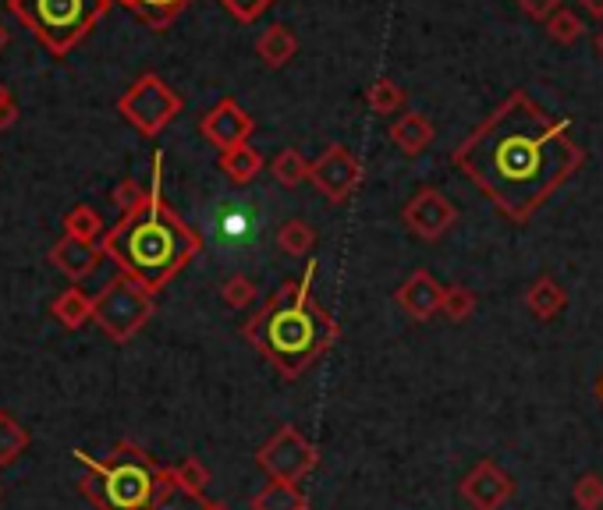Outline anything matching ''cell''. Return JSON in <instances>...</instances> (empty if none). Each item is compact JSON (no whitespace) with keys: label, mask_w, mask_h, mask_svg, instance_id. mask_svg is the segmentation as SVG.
<instances>
[{"label":"cell","mask_w":603,"mask_h":510,"mask_svg":"<svg viewBox=\"0 0 603 510\" xmlns=\"http://www.w3.org/2000/svg\"><path fill=\"white\" fill-rule=\"evenodd\" d=\"M462 163L493 195L497 206L525 220L561 185L568 167H576V149H568L561 131L536 117L508 111L501 121L476 135L462 153Z\"/></svg>","instance_id":"obj_1"},{"label":"cell","mask_w":603,"mask_h":510,"mask_svg":"<svg viewBox=\"0 0 603 510\" xmlns=\"http://www.w3.org/2000/svg\"><path fill=\"white\" fill-rule=\"evenodd\" d=\"M309 280H312V266L306 269L302 280L284 283V288L241 326L246 340L284 380L306 376L309 366L320 362L338 340V323L330 320V312L309 294Z\"/></svg>","instance_id":"obj_2"},{"label":"cell","mask_w":603,"mask_h":510,"mask_svg":"<svg viewBox=\"0 0 603 510\" xmlns=\"http://www.w3.org/2000/svg\"><path fill=\"white\" fill-rule=\"evenodd\" d=\"M103 252L121 266V274L143 280L149 291H157L200 252V237L160 202L157 174L146 202L135 213H125V220L103 237Z\"/></svg>","instance_id":"obj_3"},{"label":"cell","mask_w":603,"mask_h":510,"mask_svg":"<svg viewBox=\"0 0 603 510\" xmlns=\"http://www.w3.org/2000/svg\"><path fill=\"white\" fill-rule=\"evenodd\" d=\"M103 475V492L107 507L103 510H149L157 500L163 468L146 454L139 443L121 440L103 461H96Z\"/></svg>","instance_id":"obj_4"},{"label":"cell","mask_w":603,"mask_h":510,"mask_svg":"<svg viewBox=\"0 0 603 510\" xmlns=\"http://www.w3.org/2000/svg\"><path fill=\"white\" fill-rule=\"evenodd\" d=\"M107 0H8V11L22 19L54 54L75 47L93 25Z\"/></svg>","instance_id":"obj_5"},{"label":"cell","mask_w":603,"mask_h":510,"mask_svg":"<svg viewBox=\"0 0 603 510\" xmlns=\"http://www.w3.org/2000/svg\"><path fill=\"white\" fill-rule=\"evenodd\" d=\"M149 316H153V291L128 274H121L114 283H107L93 305V323L114 344L132 340L149 323Z\"/></svg>","instance_id":"obj_6"},{"label":"cell","mask_w":603,"mask_h":510,"mask_svg":"<svg viewBox=\"0 0 603 510\" xmlns=\"http://www.w3.org/2000/svg\"><path fill=\"white\" fill-rule=\"evenodd\" d=\"M255 464L270 475V483H295L298 486L309 472H316L320 450L302 437L295 426H281L274 437L260 447Z\"/></svg>","instance_id":"obj_7"},{"label":"cell","mask_w":603,"mask_h":510,"mask_svg":"<svg viewBox=\"0 0 603 510\" xmlns=\"http://www.w3.org/2000/svg\"><path fill=\"white\" fill-rule=\"evenodd\" d=\"M174 111H178V100L157 79H143L125 100H121V114L139 125L146 135L160 131L174 117Z\"/></svg>","instance_id":"obj_8"},{"label":"cell","mask_w":603,"mask_h":510,"mask_svg":"<svg viewBox=\"0 0 603 510\" xmlns=\"http://www.w3.org/2000/svg\"><path fill=\"white\" fill-rule=\"evenodd\" d=\"M462 500L473 510H501L515 497V478H511L497 461H479L476 468L462 478Z\"/></svg>","instance_id":"obj_9"},{"label":"cell","mask_w":603,"mask_h":510,"mask_svg":"<svg viewBox=\"0 0 603 510\" xmlns=\"http://www.w3.org/2000/svg\"><path fill=\"white\" fill-rule=\"evenodd\" d=\"M100 255H107L103 248H96V242H82V237L65 234L60 242L50 248V259L60 274H68L71 280H86L93 269L100 266Z\"/></svg>","instance_id":"obj_10"},{"label":"cell","mask_w":603,"mask_h":510,"mask_svg":"<svg viewBox=\"0 0 603 510\" xmlns=\"http://www.w3.org/2000/svg\"><path fill=\"white\" fill-rule=\"evenodd\" d=\"M398 305L409 312L412 320H430L433 312L444 309V291L430 274H416L405 288L398 291Z\"/></svg>","instance_id":"obj_11"},{"label":"cell","mask_w":603,"mask_h":510,"mask_svg":"<svg viewBox=\"0 0 603 510\" xmlns=\"http://www.w3.org/2000/svg\"><path fill=\"white\" fill-rule=\"evenodd\" d=\"M451 220H455V209H451L436 192H422L409 206V223L422 237H441L451 228Z\"/></svg>","instance_id":"obj_12"},{"label":"cell","mask_w":603,"mask_h":510,"mask_svg":"<svg viewBox=\"0 0 603 510\" xmlns=\"http://www.w3.org/2000/svg\"><path fill=\"white\" fill-rule=\"evenodd\" d=\"M93 305H96V298H89L82 288H68V291H60L54 298L50 312L65 329H79V326H86L89 320H93Z\"/></svg>","instance_id":"obj_13"},{"label":"cell","mask_w":603,"mask_h":510,"mask_svg":"<svg viewBox=\"0 0 603 510\" xmlns=\"http://www.w3.org/2000/svg\"><path fill=\"white\" fill-rule=\"evenodd\" d=\"M203 131H206V139H214L217 146H224V149H238V142H241V135L249 131V121L241 117L235 107H220V111H214L203 121Z\"/></svg>","instance_id":"obj_14"},{"label":"cell","mask_w":603,"mask_h":510,"mask_svg":"<svg viewBox=\"0 0 603 510\" xmlns=\"http://www.w3.org/2000/svg\"><path fill=\"white\" fill-rule=\"evenodd\" d=\"M352 182H355L352 160L344 157V153H338V149L320 163V171H316V185H320L330 195V199H341V195L352 188Z\"/></svg>","instance_id":"obj_15"},{"label":"cell","mask_w":603,"mask_h":510,"mask_svg":"<svg viewBox=\"0 0 603 510\" xmlns=\"http://www.w3.org/2000/svg\"><path fill=\"white\" fill-rule=\"evenodd\" d=\"M209 500L206 497H195L185 486H178V478L171 468H163V478H160V489H157V500L149 510H206Z\"/></svg>","instance_id":"obj_16"},{"label":"cell","mask_w":603,"mask_h":510,"mask_svg":"<svg viewBox=\"0 0 603 510\" xmlns=\"http://www.w3.org/2000/svg\"><path fill=\"white\" fill-rule=\"evenodd\" d=\"M252 510H309V503L295 483H266L252 497Z\"/></svg>","instance_id":"obj_17"},{"label":"cell","mask_w":603,"mask_h":510,"mask_svg":"<svg viewBox=\"0 0 603 510\" xmlns=\"http://www.w3.org/2000/svg\"><path fill=\"white\" fill-rule=\"evenodd\" d=\"M29 429L11 412H0V468H11L14 461L25 454Z\"/></svg>","instance_id":"obj_18"},{"label":"cell","mask_w":603,"mask_h":510,"mask_svg":"<svg viewBox=\"0 0 603 510\" xmlns=\"http://www.w3.org/2000/svg\"><path fill=\"white\" fill-rule=\"evenodd\" d=\"M561 305H565V294L557 291L554 280H539L536 288L530 291V309H533V316H539V320H554L557 312H561Z\"/></svg>","instance_id":"obj_19"},{"label":"cell","mask_w":603,"mask_h":510,"mask_svg":"<svg viewBox=\"0 0 603 510\" xmlns=\"http://www.w3.org/2000/svg\"><path fill=\"white\" fill-rule=\"evenodd\" d=\"M65 228H68L71 237H82V242H96V237L103 234V220L89 206H75L71 213L65 217Z\"/></svg>","instance_id":"obj_20"},{"label":"cell","mask_w":603,"mask_h":510,"mask_svg":"<svg viewBox=\"0 0 603 510\" xmlns=\"http://www.w3.org/2000/svg\"><path fill=\"white\" fill-rule=\"evenodd\" d=\"M174 478H178V486H185L189 492H195V497H206V486H209V468L203 461H195V457H185L181 464H174Z\"/></svg>","instance_id":"obj_21"},{"label":"cell","mask_w":603,"mask_h":510,"mask_svg":"<svg viewBox=\"0 0 603 510\" xmlns=\"http://www.w3.org/2000/svg\"><path fill=\"white\" fill-rule=\"evenodd\" d=\"M224 171H228V177L235 185H246V182H252V174L260 171V157L238 146V149H231L228 157H224Z\"/></svg>","instance_id":"obj_22"},{"label":"cell","mask_w":603,"mask_h":510,"mask_svg":"<svg viewBox=\"0 0 603 510\" xmlns=\"http://www.w3.org/2000/svg\"><path fill=\"white\" fill-rule=\"evenodd\" d=\"M571 500H576V507L582 510H600L603 507V478L600 475H582L576 489H571Z\"/></svg>","instance_id":"obj_23"},{"label":"cell","mask_w":603,"mask_h":510,"mask_svg":"<svg viewBox=\"0 0 603 510\" xmlns=\"http://www.w3.org/2000/svg\"><path fill=\"white\" fill-rule=\"evenodd\" d=\"M277 242H281L284 252L298 255V252H306V248L312 245V231H309L302 220H292V223H284V228H281V237H277Z\"/></svg>","instance_id":"obj_24"},{"label":"cell","mask_w":603,"mask_h":510,"mask_svg":"<svg viewBox=\"0 0 603 510\" xmlns=\"http://www.w3.org/2000/svg\"><path fill=\"white\" fill-rule=\"evenodd\" d=\"M473 305H476V298L469 291H447L444 294V309L447 312V320L451 323H462V320H469L473 316Z\"/></svg>","instance_id":"obj_25"},{"label":"cell","mask_w":603,"mask_h":510,"mask_svg":"<svg viewBox=\"0 0 603 510\" xmlns=\"http://www.w3.org/2000/svg\"><path fill=\"white\" fill-rule=\"evenodd\" d=\"M252 298H255V288H252L249 277H231L228 283H224V302H228L231 309H246Z\"/></svg>","instance_id":"obj_26"},{"label":"cell","mask_w":603,"mask_h":510,"mask_svg":"<svg viewBox=\"0 0 603 510\" xmlns=\"http://www.w3.org/2000/svg\"><path fill=\"white\" fill-rule=\"evenodd\" d=\"M146 195L149 192H143L135 182H121L117 188H114V202L121 206V213H135L143 202H146Z\"/></svg>","instance_id":"obj_27"},{"label":"cell","mask_w":603,"mask_h":510,"mask_svg":"<svg viewBox=\"0 0 603 510\" xmlns=\"http://www.w3.org/2000/svg\"><path fill=\"white\" fill-rule=\"evenodd\" d=\"M302 174H306V167H302V160H298L295 153H288V157L277 160V177H281L284 185H298Z\"/></svg>","instance_id":"obj_28"},{"label":"cell","mask_w":603,"mask_h":510,"mask_svg":"<svg viewBox=\"0 0 603 510\" xmlns=\"http://www.w3.org/2000/svg\"><path fill=\"white\" fill-rule=\"evenodd\" d=\"M14 117H19V103H14V100L4 93V96H0V128H8V125L14 121Z\"/></svg>","instance_id":"obj_29"},{"label":"cell","mask_w":603,"mask_h":510,"mask_svg":"<svg viewBox=\"0 0 603 510\" xmlns=\"http://www.w3.org/2000/svg\"><path fill=\"white\" fill-rule=\"evenodd\" d=\"M143 4H149V8H171V4H178V0H143Z\"/></svg>","instance_id":"obj_30"},{"label":"cell","mask_w":603,"mask_h":510,"mask_svg":"<svg viewBox=\"0 0 603 510\" xmlns=\"http://www.w3.org/2000/svg\"><path fill=\"white\" fill-rule=\"evenodd\" d=\"M206 510H231V507H228V503H209Z\"/></svg>","instance_id":"obj_31"},{"label":"cell","mask_w":603,"mask_h":510,"mask_svg":"<svg viewBox=\"0 0 603 510\" xmlns=\"http://www.w3.org/2000/svg\"><path fill=\"white\" fill-rule=\"evenodd\" d=\"M596 397H600V401H603V376H600V380H596Z\"/></svg>","instance_id":"obj_32"},{"label":"cell","mask_w":603,"mask_h":510,"mask_svg":"<svg viewBox=\"0 0 603 510\" xmlns=\"http://www.w3.org/2000/svg\"><path fill=\"white\" fill-rule=\"evenodd\" d=\"M4 39H8V33H4V25H0V47H4Z\"/></svg>","instance_id":"obj_33"},{"label":"cell","mask_w":603,"mask_h":510,"mask_svg":"<svg viewBox=\"0 0 603 510\" xmlns=\"http://www.w3.org/2000/svg\"><path fill=\"white\" fill-rule=\"evenodd\" d=\"M0 96H4V89H0Z\"/></svg>","instance_id":"obj_34"}]
</instances>
